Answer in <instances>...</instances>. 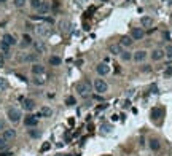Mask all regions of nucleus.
Segmentation results:
<instances>
[{
    "label": "nucleus",
    "mask_w": 172,
    "mask_h": 156,
    "mask_svg": "<svg viewBox=\"0 0 172 156\" xmlns=\"http://www.w3.org/2000/svg\"><path fill=\"white\" fill-rule=\"evenodd\" d=\"M51 10V5L48 2H42V5H40V8H38V11H40V14H46Z\"/></svg>",
    "instance_id": "nucleus-21"
},
{
    "label": "nucleus",
    "mask_w": 172,
    "mask_h": 156,
    "mask_svg": "<svg viewBox=\"0 0 172 156\" xmlns=\"http://www.w3.org/2000/svg\"><path fill=\"white\" fill-rule=\"evenodd\" d=\"M120 56H121V59L124 61V62H127V61L132 59V53H129V51H121Z\"/></svg>",
    "instance_id": "nucleus-25"
},
{
    "label": "nucleus",
    "mask_w": 172,
    "mask_h": 156,
    "mask_svg": "<svg viewBox=\"0 0 172 156\" xmlns=\"http://www.w3.org/2000/svg\"><path fill=\"white\" fill-rule=\"evenodd\" d=\"M93 89L97 94H105L108 91V85H107V81H104L102 78H96L93 83Z\"/></svg>",
    "instance_id": "nucleus-2"
},
{
    "label": "nucleus",
    "mask_w": 172,
    "mask_h": 156,
    "mask_svg": "<svg viewBox=\"0 0 172 156\" xmlns=\"http://www.w3.org/2000/svg\"><path fill=\"white\" fill-rule=\"evenodd\" d=\"M76 91L81 97H89L91 96V91H93V85H91L88 80L85 81H80L78 85H76Z\"/></svg>",
    "instance_id": "nucleus-1"
},
{
    "label": "nucleus",
    "mask_w": 172,
    "mask_h": 156,
    "mask_svg": "<svg viewBox=\"0 0 172 156\" xmlns=\"http://www.w3.org/2000/svg\"><path fill=\"white\" fill-rule=\"evenodd\" d=\"M64 156H74V155H64Z\"/></svg>",
    "instance_id": "nucleus-42"
},
{
    "label": "nucleus",
    "mask_w": 172,
    "mask_h": 156,
    "mask_svg": "<svg viewBox=\"0 0 172 156\" xmlns=\"http://www.w3.org/2000/svg\"><path fill=\"white\" fill-rule=\"evenodd\" d=\"M6 2V0H0V3H5Z\"/></svg>",
    "instance_id": "nucleus-41"
},
{
    "label": "nucleus",
    "mask_w": 172,
    "mask_h": 156,
    "mask_svg": "<svg viewBox=\"0 0 172 156\" xmlns=\"http://www.w3.org/2000/svg\"><path fill=\"white\" fill-rule=\"evenodd\" d=\"M25 2H27V0H13V5L16 6V8H23L25 5Z\"/></svg>",
    "instance_id": "nucleus-30"
},
{
    "label": "nucleus",
    "mask_w": 172,
    "mask_h": 156,
    "mask_svg": "<svg viewBox=\"0 0 172 156\" xmlns=\"http://www.w3.org/2000/svg\"><path fill=\"white\" fill-rule=\"evenodd\" d=\"M32 83H34V85H37V86H42V85H45V83H46V78L43 77V75H34Z\"/></svg>",
    "instance_id": "nucleus-18"
},
{
    "label": "nucleus",
    "mask_w": 172,
    "mask_h": 156,
    "mask_svg": "<svg viewBox=\"0 0 172 156\" xmlns=\"http://www.w3.org/2000/svg\"><path fill=\"white\" fill-rule=\"evenodd\" d=\"M164 54H166L167 59L172 61V45H167L166 48H164Z\"/></svg>",
    "instance_id": "nucleus-27"
},
{
    "label": "nucleus",
    "mask_w": 172,
    "mask_h": 156,
    "mask_svg": "<svg viewBox=\"0 0 172 156\" xmlns=\"http://www.w3.org/2000/svg\"><path fill=\"white\" fill-rule=\"evenodd\" d=\"M6 116H8V119H10L11 123H19V121H21V116H23V113H21L19 108L10 107L8 110H6Z\"/></svg>",
    "instance_id": "nucleus-3"
},
{
    "label": "nucleus",
    "mask_w": 172,
    "mask_h": 156,
    "mask_svg": "<svg viewBox=\"0 0 172 156\" xmlns=\"http://www.w3.org/2000/svg\"><path fill=\"white\" fill-rule=\"evenodd\" d=\"M24 124L27 126V128H35V126L38 124V118L35 116V115H29V116L24 118Z\"/></svg>",
    "instance_id": "nucleus-8"
},
{
    "label": "nucleus",
    "mask_w": 172,
    "mask_h": 156,
    "mask_svg": "<svg viewBox=\"0 0 172 156\" xmlns=\"http://www.w3.org/2000/svg\"><path fill=\"white\" fill-rule=\"evenodd\" d=\"M8 88V83H6L5 78H0V91H3V89Z\"/></svg>",
    "instance_id": "nucleus-32"
},
{
    "label": "nucleus",
    "mask_w": 172,
    "mask_h": 156,
    "mask_svg": "<svg viewBox=\"0 0 172 156\" xmlns=\"http://www.w3.org/2000/svg\"><path fill=\"white\" fill-rule=\"evenodd\" d=\"M108 51H110L112 56H120L123 49H121V45H116V43H110V45H108Z\"/></svg>",
    "instance_id": "nucleus-10"
},
{
    "label": "nucleus",
    "mask_w": 172,
    "mask_h": 156,
    "mask_svg": "<svg viewBox=\"0 0 172 156\" xmlns=\"http://www.w3.org/2000/svg\"><path fill=\"white\" fill-rule=\"evenodd\" d=\"M148 147H150V150H153V151H158L159 148H161V142L158 139H151L148 142Z\"/></svg>",
    "instance_id": "nucleus-19"
},
{
    "label": "nucleus",
    "mask_w": 172,
    "mask_h": 156,
    "mask_svg": "<svg viewBox=\"0 0 172 156\" xmlns=\"http://www.w3.org/2000/svg\"><path fill=\"white\" fill-rule=\"evenodd\" d=\"M129 105H131V102H129V100H124V107L127 108V107H129Z\"/></svg>",
    "instance_id": "nucleus-40"
},
{
    "label": "nucleus",
    "mask_w": 172,
    "mask_h": 156,
    "mask_svg": "<svg viewBox=\"0 0 172 156\" xmlns=\"http://www.w3.org/2000/svg\"><path fill=\"white\" fill-rule=\"evenodd\" d=\"M164 77H166V78H171L172 77V65H169V67L164 70Z\"/></svg>",
    "instance_id": "nucleus-34"
},
{
    "label": "nucleus",
    "mask_w": 172,
    "mask_h": 156,
    "mask_svg": "<svg viewBox=\"0 0 172 156\" xmlns=\"http://www.w3.org/2000/svg\"><path fill=\"white\" fill-rule=\"evenodd\" d=\"M145 37V30L140 27H134L132 30H131V38L132 40H142Z\"/></svg>",
    "instance_id": "nucleus-7"
},
{
    "label": "nucleus",
    "mask_w": 172,
    "mask_h": 156,
    "mask_svg": "<svg viewBox=\"0 0 172 156\" xmlns=\"http://www.w3.org/2000/svg\"><path fill=\"white\" fill-rule=\"evenodd\" d=\"M142 70H144V72H150V70H151V67H150V65H145V67H142Z\"/></svg>",
    "instance_id": "nucleus-37"
},
{
    "label": "nucleus",
    "mask_w": 172,
    "mask_h": 156,
    "mask_svg": "<svg viewBox=\"0 0 172 156\" xmlns=\"http://www.w3.org/2000/svg\"><path fill=\"white\" fill-rule=\"evenodd\" d=\"M112 129H113V126H112V124H108V123L102 124V131H104V132H112Z\"/></svg>",
    "instance_id": "nucleus-33"
},
{
    "label": "nucleus",
    "mask_w": 172,
    "mask_h": 156,
    "mask_svg": "<svg viewBox=\"0 0 172 156\" xmlns=\"http://www.w3.org/2000/svg\"><path fill=\"white\" fill-rule=\"evenodd\" d=\"M48 148H50V143H45V145H43V147H42V151L48 150Z\"/></svg>",
    "instance_id": "nucleus-39"
},
{
    "label": "nucleus",
    "mask_w": 172,
    "mask_h": 156,
    "mask_svg": "<svg viewBox=\"0 0 172 156\" xmlns=\"http://www.w3.org/2000/svg\"><path fill=\"white\" fill-rule=\"evenodd\" d=\"M148 56V51H145V49H139V51H135L132 54V59L135 61V62H144L145 59H147Z\"/></svg>",
    "instance_id": "nucleus-6"
},
{
    "label": "nucleus",
    "mask_w": 172,
    "mask_h": 156,
    "mask_svg": "<svg viewBox=\"0 0 172 156\" xmlns=\"http://www.w3.org/2000/svg\"><path fill=\"white\" fill-rule=\"evenodd\" d=\"M5 129H6V121L3 118H0V132H3Z\"/></svg>",
    "instance_id": "nucleus-35"
},
{
    "label": "nucleus",
    "mask_w": 172,
    "mask_h": 156,
    "mask_svg": "<svg viewBox=\"0 0 172 156\" xmlns=\"http://www.w3.org/2000/svg\"><path fill=\"white\" fill-rule=\"evenodd\" d=\"M29 136H30L32 139H38V137L42 136V132H40L38 129H34V128H32V129H29Z\"/></svg>",
    "instance_id": "nucleus-26"
},
{
    "label": "nucleus",
    "mask_w": 172,
    "mask_h": 156,
    "mask_svg": "<svg viewBox=\"0 0 172 156\" xmlns=\"http://www.w3.org/2000/svg\"><path fill=\"white\" fill-rule=\"evenodd\" d=\"M0 156H11V153H10V151H2Z\"/></svg>",
    "instance_id": "nucleus-38"
},
{
    "label": "nucleus",
    "mask_w": 172,
    "mask_h": 156,
    "mask_svg": "<svg viewBox=\"0 0 172 156\" xmlns=\"http://www.w3.org/2000/svg\"><path fill=\"white\" fill-rule=\"evenodd\" d=\"M3 42H5V43H8L10 46L16 45V38H14L11 34H5V35H3Z\"/></svg>",
    "instance_id": "nucleus-20"
},
{
    "label": "nucleus",
    "mask_w": 172,
    "mask_h": 156,
    "mask_svg": "<svg viewBox=\"0 0 172 156\" xmlns=\"http://www.w3.org/2000/svg\"><path fill=\"white\" fill-rule=\"evenodd\" d=\"M2 137L6 140V142H8V140H13L14 137H16V131H14V129H8V128H6V129L2 132Z\"/></svg>",
    "instance_id": "nucleus-13"
},
{
    "label": "nucleus",
    "mask_w": 172,
    "mask_h": 156,
    "mask_svg": "<svg viewBox=\"0 0 172 156\" xmlns=\"http://www.w3.org/2000/svg\"><path fill=\"white\" fill-rule=\"evenodd\" d=\"M21 102H23V108L25 112H32L35 108V102L32 99H23Z\"/></svg>",
    "instance_id": "nucleus-14"
},
{
    "label": "nucleus",
    "mask_w": 172,
    "mask_h": 156,
    "mask_svg": "<svg viewBox=\"0 0 172 156\" xmlns=\"http://www.w3.org/2000/svg\"><path fill=\"white\" fill-rule=\"evenodd\" d=\"M132 43H134V40L131 38V35H123L121 40H120V45L124 46V48H131V46H132Z\"/></svg>",
    "instance_id": "nucleus-12"
},
{
    "label": "nucleus",
    "mask_w": 172,
    "mask_h": 156,
    "mask_svg": "<svg viewBox=\"0 0 172 156\" xmlns=\"http://www.w3.org/2000/svg\"><path fill=\"white\" fill-rule=\"evenodd\" d=\"M59 8V2L57 0H53V10H57Z\"/></svg>",
    "instance_id": "nucleus-36"
},
{
    "label": "nucleus",
    "mask_w": 172,
    "mask_h": 156,
    "mask_svg": "<svg viewBox=\"0 0 172 156\" xmlns=\"http://www.w3.org/2000/svg\"><path fill=\"white\" fill-rule=\"evenodd\" d=\"M35 34L42 38H46L53 34V30H51V27L46 26V24H40V26H35Z\"/></svg>",
    "instance_id": "nucleus-4"
},
{
    "label": "nucleus",
    "mask_w": 172,
    "mask_h": 156,
    "mask_svg": "<svg viewBox=\"0 0 172 156\" xmlns=\"http://www.w3.org/2000/svg\"><path fill=\"white\" fill-rule=\"evenodd\" d=\"M59 27H61V30L64 32V34H69V32H72V24L69 23V21H61L59 23Z\"/></svg>",
    "instance_id": "nucleus-17"
},
{
    "label": "nucleus",
    "mask_w": 172,
    "mask_h": 156,
    "mask_svg": "<svg viewBox=\"0 0 172 156\" xmlns=\"http://www.w3.org/2000/svg\"><path fill=\"white\" fill-rule=\"evenodd\" d=\"M140 24L144 27H150V26H153V18H150V16H144L140 19Z\"/></svg>",
    "instance_id": "nucleus-22"
},
{
    "label": "nucleus",
    "mask_w": 172,
    "mask_h": 156,
    "mask_svg": "<svg viewBox=\"0 0 172 156\" xmlns=\"http://www.w3.org/2000/svg\"><path fill=\"white\" fill-rule=\"evenodd\" d=\"M27 45H32V38H30V35L24 34V35H23V43H21V46H23V48H25Z\"/></svg>",
    "instance_id": "nucleus-23"
},
{
    "label": "nucleus",
    "mask_w": 172,
    "mask_h": 156,
    "mask_svg": "<svg viewBox=\"0 0 172 156\" xmlns=\"http://www.w3.org/2000/svg\"><path fill=\"white\" fill-rule=\"evenodd\" d=\"M150 56H151L153 61H156V62H158V61H163L164 57H166V54H164V49L156 48V49H153V51H151V54H150Z\"/></svg>",
    "instance_id": "nucleus-9"
},
{
    "label": "nucleus",
    "mask_w": 172,
    "mask_h": 156,
    "mask_svg": "<svg viewBox=\"0 0 172 156\" xmlns=\"http://www.w3.org/2000/svg\"><path fill=\"white\" fill-rule=\"evenodd\" d=\"M61 62H62V59L59 56H51L50 57V65H54V67H56V65H61Z\"/></svg>",
    "instance_id": "nucleus-24"
},
{
    "label": "nucleus",
    "mask_w": 172,
    "mask_h": 156,
    "mask_svg": "<svg viewBox=\"0 0 172 156\" xmlns=\"http://www.w3.org/2000/svg\"><path fill=\"white\" fill-rule=\"evenodd\" d=\"M75 104H76V99L74 96H69L67 99H65V105H69V107H74Z\"/></svg>",
    "instance_id": "nucleus-28"
},
{
    "label": "nucleus",
    "mask_w": 172,
    "mask_h": 156,
    "mask_svg": "<svg viewBox=\"0 0 172 156\" xmlns=\"http://www.w3.org/2000/svg\"><path fill=\"white\" fill-rule=\"evenodd\" d=\"M159 115H161V108H153V110H151V118L153 119L159 118Z\"/></svg>",
    "instance_id": "nucleus-31"
},
{
    "label": "nucleus",
    "mask_w": 172,
    "mask_h": 156,
    "mask_svg": "<svg viewBox=\"0 0 172 156\" xmlns=\"http://www.w3.org/2000/svg\"><path fill=\"white\" fill-rule=\"evenodd\" d=\"M96 72L99 75H102V77H105V75L110 73V65H108L107 62H101L96 65Z\"/></svg>",
    "instance_id": "nucleus-5"
},
{
    "label": "nucleus",
    "mask_w": 172,
    "mask_h": 156,
    "mask_svg": "<svg viewBox=\"0 0 172 156\" xmlns=\"http://www.w3.org/2000/svg\"><path fill=\"white\" fill-rule=\"evenodd\" d=\"M29 3H30V6L34 10H38L40 5H42V0H29Z\"/></svg>",
    "instance_id": "nucleus-29"
},
{
    "label": "nucleus",
    "mask_w": 172,
    "mask_h": 156,
    "mask_svg": "<svg viewBox=\"0 0 172 156\" xmlns=\"http://www.w3.org/2000/svg\"><path fill=\"white\" fill-rule=\"evenodd\" d=\"M34 49H35V53L37 54H43V53H46V45L43 42H35L34 43Z\"/></svg>",
    "instance_id": "nucleus-16"
},
{
    "label": "nucleus",
    "mask_w": 172,
    "mask_h": 156,
    "mask_svg": "<svg viewBox=\"0 0 172 156\" xmlns=\"http://www.w3.org/2000/svg\"><path fill=\"white\" fill-rule=\"evenodd\" d=\"M37 118L40 116H43V118H50V116H53V110H51L50 107H42L40 108V112H38V115H35Z\"/></svg>",
    "instance_id": "nucleus-11"
},
{
    "label": "nucleus",
    "mask_w": 172,
    "mask_h": 156,
    "mask_svg": "<svg viewBox=\"0 0 172 156\" xmlns=\"http://www.w3.org/2000/svg\"><path fill=\"white\" fill-rule=\"evenodd\" d=\"M30 70H32V73H34V75H43V73H45V65L35 62L34 65H32Z\"/></svg>",
    "instance_id": "nucleus-15"
}]
</instances>
